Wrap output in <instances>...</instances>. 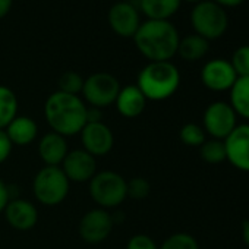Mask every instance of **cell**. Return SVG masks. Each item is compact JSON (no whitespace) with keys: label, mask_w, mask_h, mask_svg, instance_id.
<instances>
[{"label":"cell","mask_w":249,"mask_h":249,"mask_svg":"<svg viewBox=\"0 0 249 249\" xmlns=\"http://www.w3.org/2000/svg\"><path fill=\"white\" fill-rule=\"evenodd\" d=\"M62 170L69 179V182H89L97 173V161L85 150L69 151L62 163Z\"/></svg>","instance_id":"13"},{"label":"cell","mask_w":249,"mask_h":249,"mask_svg":"<svg viewBox=\"0 0 249 249\" xmlns=\"http://www.w3.org/2000/svg\"><path fill=\"white\" fill-rule=\"evenodd\" d=\"M114 223L111 214L104 208H94L84 214L79 221V236L87 243H100L108 237Z\"/></svg>","instance_id":"9"},{"label":"cell","mask_w":249,"mask_h":249,"mask_svg":"<svg viewBox=\"0 0 249 249\" xmlns=\"http://www.w3.org/2000/svg\"><path fill=\"white\" fill-rule=\"evenodd\" d=\"M89 195L100 208L119 207L128 198V182L113 170L98 172L89 180Z\"/></svg>","instance_id":"5"},{"label":"cell","mask_w":249,"mask_h":249,"mask_svg":"<svg viewBox=\"0 0 249 249\" xmlns=\"http://www.w3.org/2000/svg\"><path fill=\"white\" fill-rule=\"evenodd\" d=\"M199 156L205 163L210 164H218L227 160V153H226V144L221 140H207L201 147H199Z\"/></svg>","instance_id":"23"},{"label":"cell","mask_w":249,"mask_h":249,"mask_svg":"<svg viewBox=\"0 0 249 249\" xmlns=\"http://www.w3.org/2000/svg\"><path fill=\"white\" fill-rule=\"evenodd\" d=\"M71 182L60 166H46L34 178L33 191L37 201L47 207L59 205L69 194Z\"/></svg>","instance_id":"6"},{"label":"cell","mask_w":249,"mask_h":249,"mask_svg":"<svg viewBox=\"0 0 249 249\" xmlns=\"http://www.w3.org/2000/svg\"><path fill=\"white\" fill-rule=\"evenodd\" d=\"M236 79L237 75L230 60L226 59H213L201 69V81L204 87L215 92L230 91Z\"/></svg>","instance_id":"10"},{"label":"cell","mask_w":249,"mask_h":249,"mask_svg":"<svg viewBox=\"0 0 249 249\" xmlns=\"http://www.w3.org/2000/svg\"><path fill=\"white\" fill-rule=\"evenodd\" d=\"M12 142L5 131H0V164L5 163L12 153Z\"/></svg>","instance_id":"30"},{"label":"cell","mask_w":249,"mask_h":249,"mask_svg":"<svg viewBox=\"0 0 249 249\" xmlns=\"http://www.w3.org/2000/svg\"><path fill=\"white\" fill-rule=\"evenodd\" d=\"M11 192H9V186L0 179V213H3L8 202L11 201Z\"/></svg>","instance_id":"31"},{"label":"cell","mask_w":249,"mask_h":249,"mask_svg":"<svg viewBox=\"0 0 249 249\" xmlns=\"http://www.w3.org/2000/svg\"><path fill=\"white\" fill-rule=\"evenodd\" d=\"M237 78L249 76V44L237 47L230 60Z\"/></svg>","instance_id":"27"},{"label":"cell","mask_w":249,"mask_h":249,"mask_svg":"<svg viewBox=\"0 0 249 249\" xmlns=\"http://www.w3.org/2000/svg\"><path fill=\"white\" fill-rule=\"evenodd\" d=\"M18 116V98L15 92L5 85H0V131Z\"/></svg>","instance_id":"22"},{"label":"cell","mask_w":249,"mask_h":249,"mask_svg":"<svg viewBox=\"0 0 249 249\" xmlns=\"http://www.w3.org/2000/svg\"><path fill=\"white\" fill-rule=\"evenodd\" d=\"M138 50L151 62H169L178 54L179 33L170 21L147 19L134 36Z\"/></svg>","instance_id":"2"},{"label":"cell","mask_w":249,"mask_h":249,"mask_svg":"<svg viewBox=\"0 0 249 249\" xmlns=\"http://www.w3.org/2000/svg\"><path fill=\"white\" fill-rule=\"evenodd\" d=\"M185 2H189V3H199V2H202V0H185Z\"/></svg>","instance_id":"36"},{"label":"cell","mask_w":249,"mask_h":249,"mask_svg":"<svg viewBox=\"0 0 249 249\" xmlns=\"http://www.w3.org/2000/svg\"><path fill=\"white\" fill-rule=\"evenodd\" d=\"M79 134L82 141V150H85L95 159L108 154L114 145L113 132L103 122L87 123Z\"/></svg>","instance_id":"11"},{"label":"cell","mask_w":249,"mask_h":249,"mask_svg":"<svg viewBox=\"0 0 249 249\" xmlns=\"http://www.w3.org/2000/svg\"><path fill=\"white\" fill-rule=\"evenodd\" d=\"M242 239L249 246V218L242 223Z\"/></svg>","instance_id":"35"},{"label":"cell","mask_w":249,"mask_h":249,"mask_svg":"<svg viewBox=\"0 0 249 249\" xmlns=\"http://www.w3.org/2000/svg\"><path fill=\"white\" fill-rule=\"evenodd\" d=\"M182 0H140V8L148 19L169 21L180 8Z\"/></svg>","instance_id":"19"},{"label":"cell","mask_w":249,"mask_h":249,"mask_svg":"<svg viewBox=\"0 0 249 249\" xmlns=\"http://www.w3.org/2000/svg\"><path fill=\"white\" fill-rule=\"evenodd\" d=\"M5 132L11 140L12 145L25 147L36 141L38 134V126L34 122V119L28 116H17L6 126Z\"/></svg>","instance_id":"18"},{"label":"cell","mask_w":249,"mask_h":249,"mask_svg":"<svg viewBox=\"0 0 249 249\" xmlns=\"http://www.w3.org/2000/svg\"><path fill=\"white\" fill-rule=\"evenodd\" d=\"M224 144L230 164L240 172L249 173V123L237 124L224 140Z\"/></svg>","instance_id":"12"},{"label":"cell","mask_w":249,"mask_h":249,"mask_svg":"<svg viewBox=\"0 0 249 249\" xmlns=\"http://www.w3.org/2000/svg\"><path fill=\"white\" fill-rule=\"evenodd\" d=\"M126 249H159V246L148 234H135L128 240Z\"/></svg>","instance_id":"29"},{"label":"cell","mask_w":249,"mask_h":249,"mask_svg":"<svg viewBox=\"0 0 249 249\" xmlns=\"http://www.w3.org/2000/svg\"><path fill=\"white\" fill-rule=\"evenodd\" d=\"M101 119H103L101 108H97V107H87V123L101 122Z\"/></svg>","instance_id":"32"},{"label":"cell","mask_w":249,"mask_h":249,"mask_svg":"<svg viewBox=\"0 0 249 249\" xmlns=\"http://www.w3.org/2000/svg\"><path fill=\"white\" fill-rule=\"evenodd\" d=\"M12 8V0H0V18L8 15Z\"/></svg>","instance_id":"34"},{"label":"cell","mask_w":249,"mask_h":249,"mask_svg":"<svg viewBox=\"0 0 249 249\" xmlns=\"http://www.w3.org/2000/svg\"><path fill=\"white\" fill-rule=\"evenodd\" d=\"M204 131L214 140L224 141L237 126V114L226 101H214L207 106L202 116Z\"/></svg>","instance_id":"7"},{"label":"cell","mask_w":249,"mask_h":249,"mask_svg":"<svg viewBox=\"0 0 249 249\" xmlns=\"http://www.w3.org/2000/svg\"><path fill=\"white\" fill-rule=\"evenodd\" d=\"M44 117L52 132L62 137L76 135L87 124V106L79 95L56 91L44 103Z\"/></svg>","instance_id":"1"},{"label":"cell","mask_w":249,"mask_h":249,"mask_svg":"<svg viewBox=\"0 0 249 249\" xmlns=\"http://www.w3.org/2000/svg\"><path fill=\"white\" fill-rule=\"evenodd\" d=\"M191 24L195 34L211 41L224 36L229 28V17L226 9L213 0H202L191 12Z\"/></svg>","instance_id":"4"},{"label":"cell","mask_w":249,"mask_h":249,"mask_svg":"<svg viewBox=\"0 0 249 249\" xmlns=\"http://www.w3.org/2000/svg\"><path fill=\"white\" fill-rule=\"evenodd\" d=\"M5 217L11 227L19 231L31 230L38 221V211L31 201L14 198L5 208Z\"/></svg>","instance_id":"15"},{"label":"cell","mask_w":249,"mask_h":249,"mask_svg":"<svg viewBox=\"0 0 249 249\" xmlns=\"http://www.w3.org/2000/svg\"><path fill=\"white\" fill-rule=\"evenodd\" d=\"M69 153L65 137L49 132L38 142V154L46 166H60Z\"/></svg>","instance_id":"17"},{"label":"cell","mask_w":249,"mask_h":249,"mask_svg":"<svg viewBox=\"0 0 249 249\" xmlns=\"http://www.w3.org/2000/svg\"><path fill=\"white\" fill-rule=\"evenodd\" d=\"M108 24L116 34L134 37L141 25L140 12L131 2H117L108 11Z\"/></svg>","instance_id":"14"},{"label":"cell","mask_w":249,"mask_h":249,"mask_svg":"<svg viewBox=\"0 0 249 249\" xmlns=\"http://www.w3.org/2000/svg\"><path fill=\"white\" fill-rule=\"evenodd\" d=\"M180 85L179 69L169 62H150L138 75L137 87L151 101L170 98Z\"/></svg>","instance_id":"3"},{"label":"cell","mask_w":249,"mask_h":249,"mask_svg":"<svg viewBox=\"0 0 249 249\" xmlns=\"http://www.w3.org/2000/svg\"><path fill=\"white\" fill-rule=\"evenodd\" d=\"M159 249H199V245L192 234L179 231L169 236Z\"/></svg>","instance_id":"25"},{"label":"cell","mask_w":249,"mask_h":249,"mask_svg":"<svg viewBox=\"0 0 249 249\" xmlns=\"http://www.w3.org/2000/svg\"><path fill=\"white\" fill-rule=\"evenodd\" d=\"M120 91V84L117 78L107 72H97L84 79L82 94L84 98L91 104V107L103 108L116 101Z\"/></svg>","instance_id":"8"},{"label":"cell","mask_w":249,"mask_h":249,"mask_svg":"<svg viewBox=\"0 0 249 249\" xmlns=\"http://www.w3.org/2000/svg\"><path fill=\"white\" fill-rule=\"evenodd\" d=\"M59 89L62 92L66 94H72V95H78L79 92H82V87H84V78L73 71H66L60 75L59 78Z\"/></svg>","instance_id":"26"},{"label":"cell","mask_w":249,"mask_h":249,"mask_svg":"<svg viewBox=\"0 0 249 249\" xmlns=\"http://www.w3.org/2000/svg\"><path fill=\"white\" fill-rule=\"evenodd\" d=\"M230 106L237 116L249 120V76L237 78L230 88Z\"/></svg>","instance_id":"21"},{"label":"cell","mask_w":249,"mask_h":249,"mask_svg":"<svg viewBox=\"0 0 249 249\" xmlns=\"http://www.w3.org/2000/svg\"><path fill=\"white\" fill-rule=\"evenodd\" d=\"M208 50H210V41H207L198 34H191L186 36L185 38H180L178 54L186 62H196L202 59L208 53Z\"/></svg>","instance_id":"20"},{"label":"cell","mask_w":249,"mask_h":249,"mask_svg":"<svg viewBox=\"0 0 249 249\" xmlns=\"http://www.w3.org/2000/svg\"><path fill=\"white\" fill-rule=\"evenodd\" d=\"M213 2L226 9V8H237L245 2V0H213Z\"/></svg>","instance_id":"33"},{"label":"cell","mask_w":249,"mask_h":249,"mask_svg":"<svg viewBox=\"0 0 249 249\" xmlns=\"http://www.w3.org/2000/svg\"><path fill=\"white\" fill-rule=\"evenodd\" d=\"M179 137H180V141L188 147H201L207 141L204 128L196 123L183 124L179 132Z\"/></svg>","instance_id":"24"},{"label":"cell","mask_w":249,"mask_h":249,"mask_svg":"<svg viewBox=\"0 0 249 249\" xmlns=\"http://www.w3.org/2000/svg\"><path fill=\"white\" fill-rule=\"evenodd\" d=\"M151 192V185L145 178H134L128 182V196L134 199H145Z\"/></svg>","instance_id":"28"},{"label":"cell","mask_w":249,"mask_h":249,"mask_svg":"<svg viewBox=\"0 0 249 249\" xmlns=\"http://www.w3.org/2000/svg\"><path fill=\"white\" fill-rule=\"evenodd\" d=\"M114 104H116L117 111L123 117L134 119L142 114V111L145 110L147 98L137 85H128V87L120 88Z\"/></svg>","instance_id":"16"}]
</instances>
